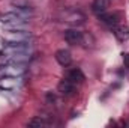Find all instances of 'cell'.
<instances>
[{"label": "cell", "instance_id": "8", "mask_svg": "<svg viewBox=\"0 0 129 128\" xmlns=\"http://www.w3.org/2000/svg\"><path fill=\"white\" fill-rule=\"evenodd\" d=\"M108 6H110V0H93L92 9H93V12H95L96 15H99V14L107 12Z\"/></svg>", "mask_w": 129, "mask_h": 128}, {"label": "cell", "instance_id": "7", "mask_svg": "<svg viewBox=\"0 0 129 128\" xmlns=\"http://www.w3.org/2000/svg\"><path fill=\"white\" fill-rule=\"evenodd\" d=\"M6 38L9 39V42H26L30 38V33L29 32H11Z\"/></svg>", "mask_w": 129, "mask_h": 128}, {"label": "cell", "instance_id": "10", "mask_svg": "<svg viewBox=\"0 0 129 128\" xmlns=\"http://www.w3.org/2000/svg\"><path fill=\"white\" fill-rule=\"evenodd\" d=\"M29 125L30 127H44V121H41V119H32L29 122Z\"/></svg>", "mask_w": 129, "mask_h": 128}, {"label": "cell", "instance_id": "1", "mask_svg": "<svg viewBox=\"0 0 129 128\" xmlns=\"http://www.w3.org/2000/svg\"><path fill=\"white\" fill-rule=\"evenodd\" d=\"M0 20H2V23L8 24L11 29H24L23 24L27 21V17L20 15L18 12L11 11V12H6V14H2L0 15Z\"/></svg>", "mask_w": 129, "mask_h": 128}, {"label": "cell", "instance_id": "9", "mask_svg": "<svg viewBox=\"0 0 129 128\" xmlns=\"http://www.w3.org/2000/svg\"><path fill=\"white\" fill-rule=\"evenodd\" d=\"M114 33L119 39H125L129 36V27H125V26H114Z\"/></svg>", "mask_w": 129, "mask_h": 128}, {"label": "cell", "instance_id": "6", "mask_svg": "<svg viewBox=\"0 0 129 128\" xmlns=\"http://www.w3.org/2000/svg\"><path fill=\"white\" fill-rule=\"evenodd\" d=\"M69 81H72L74 84L75 83H83L84 80H86V77H84V74H83V71L81 69H78V68H74V69H71L69 72H68V77H66Z\"/></svg>", "mask_w": 129, "mask_h": 128}, {"label": "cell", "instance_id": "4", "mask_svg": "<svg viewBox=\"0 0 129 128\" xmlns=\"http://www.w3.org/2000/svg\"><path fill=\"white\" fill-rule=\"evenodd\" d=\"M56 60L62 65V66H68V65H71V62H72L71 51H69V50H64V48L57 50V51H56Z\"/></svg>", "mask_w": 129, "mask_h": 128}, {"label": "cell", "instance_id": "5", "mask_svg": "<svg viewBox=\"0 0 129 128\" xmlns=\"http://www.w3.org/2000/svg\"><path fill=\"white\" fill-rule=\"evenodd\" d=\"M57 89H59V92H60L62 95H72V94L75 92V84L66 78V80H62V81L59 83Z\"/></svg>", "mask_w": 129, "mask_h": 128}, {"label": "cell", "instance_id": "11", "mask_svg": "<svg viewBox=\"0 0 129 128\" xmlns=\"http://www.w3.org/2000/svg\"><path fill=\"white\" fill-rule=\"evenodd\" d=\"M123 62H125V65H126V66H129V53L123 54Z\"/></svg>", "mask_w": 129, "mask_h": 128}, {"label": "cell", "instance_id": "2", "mask_svg": "<svg viewBox=\"0 0 129 128\" xmlns=\"http://www.w3.org/2000/svg\"><path fill=\"white\" fill-rule=\"evenodd\" d=\"M64 39L69 44L77 45V44H81L83 42L84 35H83L81 30H78V29H68V30H64Z\"/></svg>", "mask_w": 129, "mask_h": 128}, {"label": "cell", "instance_id": "3", "mask_svg": "<svg viewBox=\"0 0 129 128\" xmlns=\"http://www.w3.org/2000/svg\"><path fill=\"white\" fill-rule=\"evenodd\" d=\"M98 17H99V21H102L104 24H107V26H110V27L117 26V24H119V20H120V15H119L117 12H113V14L104 12V14H99Z\"/></svg>", "mask_w": 129, "mask_h": 128}]
</instances>
